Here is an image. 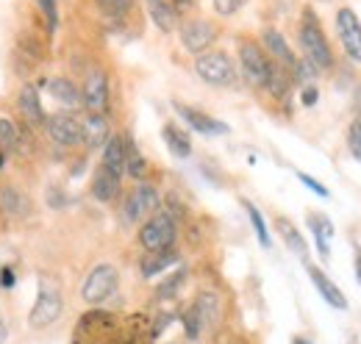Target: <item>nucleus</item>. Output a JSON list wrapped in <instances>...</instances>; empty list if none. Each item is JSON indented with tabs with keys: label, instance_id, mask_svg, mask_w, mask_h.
<instances>
[{
	"label": "nucleus",
	"instance_id": "nucleus-22",
	"mask_svg": "<svg viewBox=\"0 0 361 344\" xmlns=\"http://www.w3.org/2000/svg\"><path fill=\"white\" fill-rule=\"evenodd\" d=\"M264 47L270 50V56L275 59V61H281L283 67H295V56H292V50H289V44H286V39H283V34L281 31H275V28H267L264 31Z\"/></svg>",
	"mask_w": 361,
	"mask_h": 344
},
{
	"label": "nucleus",
	"instance_id": "nucleus-29",
	"mask_svg": "<svg viewBox=\"0 0 361 344\" xmlns=\"http://www.w3.org/2000/svg\"><path fill=\"white\" fill-rule=\"evenodd\" d=\"M242 206H245V211H247V216H250V222H253V228H256V236H259V242L264 245V247H270V233H267V225H264V216H262V211L250 203V200H242Z\"/></svg>",
	"mask_w": 361,
	"mask_h": 344
},
{
	"label": "nucleus",
	"instance_id": "nucleus-27",
	"mask_svg": "<svg viewBox=\"0 0 361 344\" xmlns=\"http://www.w3.org/2000/svg\"><path fill=\"white\" fill-rule=\"evenodd\" d=\"M126 172L131 178H145L147 175V161L142 159V153L136 150V145L131 139H126Z\"/></svg>",
	"mask_w": 361,
	"mask_h": 344
},
{
	"label": "nucleus",
	"instance_id": "nucleus-31",
	"mask_svg": "<svg viewBox=\"0 0 361 344\" xmlns=\"http://www.w3.org/2000/svg\"><path fill=\"white\" fill-rule=\"evenodd\" d=\"M97 3V8L103 11V14H109V17H123L126 11H131V6H134L136 0H94Z\"/></svg>",
	"mask_w": 361,
	"mask_h": 344
},
{
	"label": "nucleus",
	"instance_id": "nucleus-12",
	"mask_svg": "<svg viewBox=\"0 0 361 344\" xmlns=\"http://www.w3.org/2000/svg\"><path fill=\"white\" fill-rule=\"evenodd\" d=\"M17 109L23 114V120L31 125V128H39L45 125L47 114L42 109V100H39V89L34 84H25L20 89V100H17Z\"/></svg>",
	"mask_w": 361,
	"mask_h": 344
},
{
	"label": "nucleus",
	"instance_id": "nucleus-5",
	"mask_svg": "<svg viewBox=\"0 0 361 344\" xmlns=\"http://www.w3.org/2000/svg\"><path fill=\"white\" fill-rule=\"evenodd\" d=\"M117 286H120L117 269L111 264H97L90 275H87L84 286H81V297H84V302H90V305H100V302H106L109 297H114Z\"/></svg>",
	"mask_w": 361,
	"mask_h": 344
},
{
	"label": "nucleus",
	"instance_id": "nucleus-18",
	"mask_svg": "<svg viewBox=\"0 0 361 344\" xmlns=\"http://www.w3.org/2000/svg\"><path fill=\"white\" fill-rule=\"evenodd\" d=\"M92 195H94L100 203H111V200L120 195V178L100 164L97 172H94V178H92Z\"/></svg>",
	"mask_w": 361,
	"mask_h": 344
},
{
	"label": "nucleus",
	"instance_id": "nucleus-26",
	"mask_svg": "<svg viewBox=\"0 0 361 344\" xmlns=\"http://www.w3.org/2000/svg\"><path fill=\"white\" fill-rule=\"evenodd\" d=\"M195 308H197V314H200V319H203V325H206V328H209V325H214V322L220 319V300H217V295H212V292L197 295Z\"/></svg>",
	"mask_w": 361,
	"mask_h": 344
},
{
	"label": "nucleus",
	"instance_id": "nucleus-36",
	"mask_svg": "<svg viewBox=\"0 0 361 344\" xmlns=\"http://www.w3.org/2000/svg\"><path fill=\"white\" fill-rule=\"evenodd\" d=\"M348 147H350L353 159L361 161V120H356V123L350 125V130H348Z\"/></svg>",
	"mask_w": 361,
	"mask_h": 344
},
{
	"label": "nucleus",
	"instance_id": "nucleus-11",
	"mask_svg": "<svg viewBox=\"0 0 361 344\" xmlns=\"http://www.w3.org/2000/svg\"><path fill=\"white\" fill-rule=\"evenodd\" d=\"M217 39V28L209 23V20H189L183 28H180V42L189 53L200 56L206 53Z\"/></svg>",
	"mask_w": 361,
	"mask_h": 344
},
{
	"label": "nucleus",
	"instance_id": "nucleus-17",
	"mask_svg": "<svg viewBox=\"0 0 361 344\" xmlns=\"http://www.w3.org/2000/svg\"><path fill=\"white\" fill-rule=\"evenodd\" d=\"M45 86L47 92H50V97L59 100L61 106H67V109H78L81 106V92H78V86L73 84L70 78L56 75V78H47Z\"/></svg>",
	"mask_w": 361,
	"mask_h": 344
},
{
	"label": "nucleus",
	"instance_id": "nucleus-30",
	"mask_svg": "<svg viewBox=\"0 0 361 344\" xmlns=\"http://www.w3.org/2000/svg\"><path fill=\"white\" fill-rule=\"evenodd\" d=\"M20 130L17 125L11 123V120H6V117H0V147L3 150H17L20 147Z\"/></svg>",
	"mask_w": 361,
	"mask_h": 344
},
{
	"label": "nucleus",
	"instance_id": "nucleus-37",
	"mask_svg": "<svg viewBox=\"0 0 361 344\" xmlns=\"http://www.w3.org/2000/svg\"><path fill=\"white\" fill-rule=\"evenodd\" d=\"M245 3H247V0H214V11H217L220 17H233Z\"/></svg>",
	"mask_w": 361,
	"mask_h": 344
},
{
	"label": "nucleus",
	"instance_id": "nucleus-8",
	"mask_svg": "<svg viewBox=\"0 0 361 344\" xmlns=\"http://www.w3.org/2000/svg\"><path fill=\"white\" fill-rule=\"evenodd\" d=\"M336 34L342 39L348 59L361 64V20L350 8H339L336 11Z\"/></svg>",
	"mask_w": 361,
	"mask_h": 344
},
{
	"label": "nucleus",
	"instance_id": "nucleus-33",
	"mask_svg": "<svg viewBox=\"0 0 361 344\" xmlns=\"http://www.w3.org/2000/svg\"><path fill=\"white\" fill-rule=\"evenodd\" d=\"M292 73H295V78L303 81V84H312V81L317 78V67L309 61V59H298L295 67H292Z\"/></svg>",
	"mask_w": 361,
	"mask_h": 344
},
{
	"label": "nucleus",
	"instance_id": "nucleus-35",
	"mask_svg": "<svg viewBox=\"0 0 361 344\" xmlns=\"http://www.w3.org/2000/svg\"><path fill=\"white\" fill-rule=\"evenodd\" d=\"M183 278H186V272H178V275H173L170 281H164V283L156 289V295H159V297H173V295H176V292L180 289Z\"/></svg>",
	"mask_w": 361,
	"mask_h": 344
},
{
	"label": "nucleus",
	"instance_id": "nucleus-15",
	"mask_svg": "<svg viewBox=\"0 0 361 344\" xmlns=\"http://www.w3.org/2000/svg\"><path fill=\"white\" fill-rule=\"evenodd\" d=\"M0 211L11 219H25L31 214V203L23 195V189L6 183V186H0Z\"/></svg>",
	"mask_w": 361,
	"mask_h": 344
},
{
	"label": "nucleus",
	"instance_id": "nucleus-19",
	"mask_svg": "<svg viewBox=\"0 0 361 344\" xmlns=\"http://www.w3.org/2000/svg\"><path fill=\"white\" fill-rule=\"evenodd\" d=\"M103 167L114 172L117 178H123L126 172V139L123 136H109V142L103 145Z\"/></svg>",
	"mask_w": 361,
	"mask_h": 344
},
{
	"label": "nucleus",
	"instance_id": "nucleus-2",
	"mask_svg": "<svg viewBox=\"0 0 361 344\" xmlns=\"http://www.w3.org/2000/svg\"><path fill=\"white\" fill-rule=\"evenodd\" d=\"M300 44H303V59H309L317 70H328L334 64V53H331V44L325 39L317 17L306 8L303 14V25H300Z\"/></svg>",
	"mask_w": 361,
	"mask_h": 344
},
{
	"label": "nucleus",
	"instance_id": "nucleus-10",
	"mask_svg": "<svg viewBox=\"0 0 361 344\" xmlns=\"http://www.w3.org/2000/svg\"><path fill=\"white\" fill-rule=\"evenodd\" d=\"M45 130L53 145L59 147H75L81 142V120L73 114H53L45 120Z\"/></svg>",
	"mask_w": 361,
	"mask_h": 344
},
{
	"label": "nucleus",
	"instance_id": "nucleus-39",
	"mask_svg": "<svg viewBox=\"0 0 361 344\" xmlns=\"http://www.w3.org/2000/svg\"><path fill=\"white\" fill-rule=\"evenodd\" d=\"M14 281H17V278H14V269H11L8 264H3V266H0V286L8 289V286H14Z\"/></svg>",
	"mask_w": 361,
	"mask_h": 344
},
{
	"label": "nucleus",
	"instance_id": "nucleus-43",
	"mask_svg": "<svg viewBox=\"0 0 361 344\" xmlns=\"http://www.w3.org/2000/svg\"><path fill=\"white\" fill-rule=\"evenodd\" d=\"M356 275H359V283H361V250H356Z\"/></svg>",
	"mask_w": 361,
	"mask_h": 344
},
{
	"label": "nucleus",
	"instance_id": "nucleus-9",
	"mask_svg": "<svg viewBox=\"0 0 361 344\" xmlns=\"http://www.w3.org/2000/svg\"><path fill=\"white\" fill-rule=\"evenodd\" d=\"M81 106L87 109V114H103L109 109V75L94 70L87 75L84 89H81Z\"/></svg>",
	"mask_w": 361,
	"mask_h": 344
},
{
	"label": "nucleus",
	"instance_id": "nucleus-6",
	"mask_svg": "<svg viewBox=\"0 0 361 344\" xmlns=\"http://www.w3.org/2000/svg\"><path fill=\"white\" fill-rule=\"evenodd\" d=\"M239 61H242V73L245 78L253 86H267V78H270V67L272 61L264 56V50L250 39H242L239 42Z\"/></svg>",
	"mask_w": 361,
	"mask_h": 344
},
{
	"label": "nucleus",
	"instance_id": "nucleus-21",
	"mask_svg": "<svg viewBox=\"0 0 361 344\" xmlns=\"http://www.w3.org/2000/svg\"><path fill=\"white\" fill-rule=\"evenodd\" d=\"M275 228H278V233H281V239H283V245L295 253V256H300L303 261H306V256H309V247H306V239L300 236V231L286 219V216H278L275 219Z\"/></svg>",
	"mask_w": 361,
	"mask_h": 344
},
{
	"label": "nucleus",
	"instance_id": "nucleus-32",
	"mask_svg": "<svg viewBox=\"0 0 361 344\" xmlns=\"http://www.w3.org/2000/svg\"><path fill=\"white\" fill-rule=\"evenodd\" d=\"M203 328H206V325H203V319H200L197 308L192 305V308L183 314V331H186V336H189V339H197V336L203 333Z\"/></svg>",
	"mask_w": 361,
	"mask_h": 344
},
{
	"label": "nucleus",
	"instance_id": "nucleus-28",
	"mask_svg": "<svg viewBox=\"0 0 361 344\" xmlns=\"http://www.w3.org/2000/svg\"><path fill=\"white\" fill-rule=\"evenodd\" d=\"M267 89H270L275 97H286V94H289V89H292V78L286 75V70H283V67H278V64H272L270 67Z\"/></svg>",
	"mask_w": 361,
	"mask_h": 344
},
{
	"label": "nucleus",
	"instance_id": "nucleus-34",
	"mask_svg": "<svg viewBox=\"0 0 361 344\" xmlns=\"http://www.w3.org/2000/svg\"><path fill=\"white\" fill-rule=\"evenodd\" d=\"M39 11L45 14L47 23V34H56V25H59V8H56V0H37Z\"/></svg>",
	"mask_w": 361,
	"mask_h": 344
},
{
	"label": "nucleus",
	"instance_id": "nucleus-20",
	"mask_svg": "<svg viewBox=\"0 0 361 344\" xmlns=\"http://www.w3.org/2000/svg\"><path fill=\"white\" fill-rule=\"evenodd\" d=\"M145 3H147V14L156 23V28L170 34L176 28V20H178V11L173 8V3L170 0H145Z\"/></svg>",
	"mask_w": 361,
	"mask_h": 344
},
{
	"label": "nucleus",
	"instance_id": "nucleus-23",
	"mask_svg": "<svg viewBox=\"0 0 361 344\" xmlns=\"http://www.w3.org/2000/svg\"><path fill=\"white\" fill-rule=\"evenodd\" d=\"M161 136H164V142H167V147H170V153H173L176 159H189V156H192V139H189V133H183L178 125H164V128H161Z\"/></svg>",
	"mask_w": 361,
	"mask_h": 344
},
{
	"label": "nucleus",
	"instance_id": "nucleus-3",
	"mask_svg": "<svg viewBox=\"0 0 361 344\" xmlns=\"http://www.w3.org/2000/svg\"><path fill=\"white\" fill-rule=\"evenodd\" d=\"M195 73L209 86H233L236 84V67L231 56L223 50H206L195 59Z\"/></svg>",
	"mask_w": 361,
	"mask_h": 344
},
{
	"label": "nucleus",
	"instance_id": "nucleus-1",
	"mask_svg": "<svg viewBox=\"0 0 361 344\" xmlns=\"http://www.w3.org/2000/svg\"><path fill=\"white\" fill-rule=\"evenodd\" d=\"M64 311V297L61 289L50 281V278H39V292H37V302L28 314V328L31 331H45L53 322H59Z\"/></svg>",
	"mask_w": 361,
	"mask_h": 344
},
{
	"label": "nucleus",
	"instance_id": "nucleus-25",
	"mask_svg": "<svg viewBox=\"0 0 361 344\" xmlns=\"http://www.w3.org/2000/svg\"><path fill=\"white\" fill-rule=\"evenodd\" d=\"M176 261H178V253H173V250H164V253H147L145 261H142V275H145V278H153V275L164 272L167 266H173Z\"/></svg>",
	"mask_w": 361,
	"mask_h": 344
},
{
	"label": "nucleus",
	"instance_id": "nucleus-14",
	"mask_svg": "<svg viewBox=\"0 0 361 344\" xmlns=\"http://www.w3.org/2000/svg\"><path fill=\"white\" fill-rule=\"evenodd\" d=\"M306 264V269H309V278H312V283L317 286V292L322 295V300L328 302V305H334V308H339V311H345L348 308V300H345V295L339 292V286L319 269L314 264H309V261H303Z\"/></svg>",
	"mask_w": 361,
	"mask_h": 344
},
{
	"label": "nucleus",
	"instance_id": "nucleus-40",
	"mask_svg": "<svg viewBox=\"0 0 361 344\" xmlns=\"http://www.w3.org/2000/svg\"><path fill=\"white\" fill-rule=\"evenodd\" d=\"M317 97H319V92H317V86H306L303 92H300V100H303V106H314Z\"/></svg>",
	"mask_w": 361,
	"mask_h": 344
},
{
	"label": "nucleus",
	"instance_id": "nucleus-44",
	"mask_svg": "<svg viewBox=\"0 0 361 344\" xmlns=\"http://www.w3.org/2000/svg\"><path fill=\"white\" fill-rule=\"evenodd\" d=\"M292 344H312V342H309V339H303V336H295V339H292Z\"/></svg>",
	"mask_w": 361,
	"mask_h": 344
},
{
	"label": "nucleus",
	"instance_id": "nucleus-7",
	"mask_svg": "<svg viewBox=\"0 0 361 344\" xmlns=\"http://www.w3.org/2000/svg\"><path fill=\"white\" fill-rule=\"evenodd\" d=\"M159 211V192L150 183H139L134 192L128 195L126 206H123V219L126 222H142Z\"/></svg>",
	"mask_w": 361,
	"mask_h": 344
},
{
	"label": "nucleus",
	"instance_id": "nucleus-38",
	"mask_svg": "<svg viewBox=\"0 0 361 344\" xmlns=\"http://www.w3.org/2000/svg\"><path fill=\"white\" fill-rule=\"evenodd\" d=\"M298 178H300V183H306V186H309L314 195H319V197H328V189H325L319 180H314L312 175H306V172H298Z\"/></svg>",
	"mask_w": 361,
	"mask_h": 344
},
{
	"label": "nucleus",
	"instance_id": "nucleus-16",
	"mask_svg": "<svg viewBox=\"0 0 361 344\" xmlns=\"http://www.w3.org/2000/svg\"><path fill=\"white\" fill-rule=\"evenodd\" d=\"M81 142L90 147V150H97L109 142V120L106 114H87L81 120Z\"/></svg>",
	"mask_w": 361,
	"mask_h": 344
},
{
	"label": "nucleus",
	"instance_id": "nucleus-42",
	"mask_svg": "<svg viewBox=\"0 0 361 344\" xmlns=\"http://www.w3.org/2000/svg\"><path fill=\"white\" fill-rule=\"evenodd\" d=\"M6 339H8V325H6V319L0 317V344H6Z\"/></svg>",
	"mask_w": 361,
	"mask_h": 344
},
{
	"label": "nucleus",
	"instance_id": "nucleus-41",
	"mask_svg": "<svg viewBox=\"0 0 361 344\" xmlns=\"http://www.w3.org/2000/svg\"><path fill=\"white\" fill-rule=\"evenodd\" d=\"M170 3H173V8H176V11H183V8H189L195 0H170Z\"/></svg>",
	"mask_w": 361,
	"mask_h": 344
},
{
	"label": "nucleus",
	"instance_id": "nucleus-46",
	"mask_svg": "<svg viewBox=\"0 0 361 344\" xmlns=\"http://www.w3.org/2000/svg\"><path fill=\"white\" fill-rule=\"evenodd\" d=\"M170 344H176V342H170Z\"/></svg>",
	"mask_w": 361,
	"mask_h": 344
},
{
	"label": "nucleus",
	"instance_id": "nucleus-13",
	"mask_svg": "<svg viewBox=\"0 0 361 344\" xmlns=\"http://www.w3.org/2000/svg\"><path fill=\"white\" fill-rule=\"evenodd\" d=\"M173 109L180 114V120H183V123H189V128H195L197 133H206V136H220V133H228L226 123H220V120H214V117H209V114H203V111H197V109H192V106L176 103Z\"/></svg>",
	"mask_w": 361,
	"mask_h": 344
},
{
	"label": "nucleus",
	"instance_id": "nucleus-24",
	"mask_svg": "<svg viewBox=\"0 0 361 344\" xmlns=\"http://www.w3.org/2000/svg\"><path fill=\"white\" fill-rule=\"evenodd\" d=\"M309 228H312V233H314L319 256L328 258L331 256L328 242H331V236H334V225H331V219H328L325 214H309Z\"/></svg>",
	"mask_w": 361,
	"mask_h": 344
},
{
	"label": "nucleus",
	"instance_id": "nucleus-4",
	"mask_svg": "<svg viewBox=\"0 0 361 344\" xmlns=\"http://www.w3.org/2000/svg\"><path fill=\"white\" fill-rule=\"evenodd\" d=\"M178 239V228H176V219L170 214H153L139 231V245L147 250V253H164V250H173Z\"/></svg>",
	"mask_w": 361,
	"mask_h": 344
},
{
	"label": "nucleus",
	"instance_id": "nucleus-45",
	"mask_svg": "<svg viewBox=\"0 0 361 344\" xmlns=\"http://www.w3.org/2000/svg\"><path fill=\"white\" fill-rule=\"evenodd\" d=\"M322 3H328V0H322Z\"/></svg>",
	"mask_w": 361,
	"mask_h": 344
}]
</instances>
